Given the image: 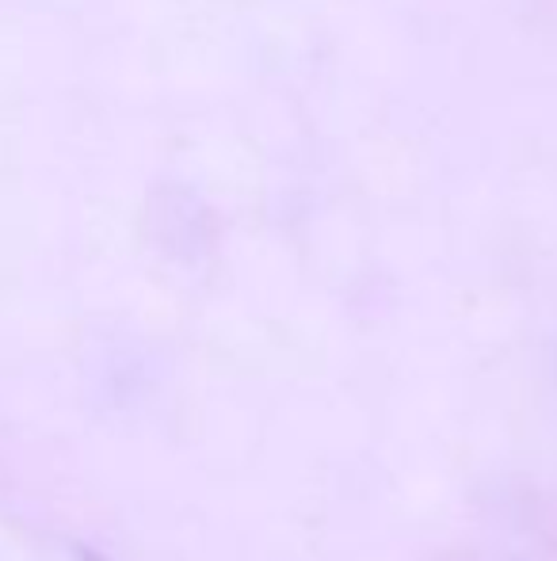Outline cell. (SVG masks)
Instances as JSON below:
<instances>
[]
</instances>
